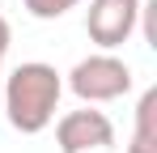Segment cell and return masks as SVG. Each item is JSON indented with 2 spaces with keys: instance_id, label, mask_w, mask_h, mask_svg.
<instances>
[{
  "instance_id": "obj_2",
  "label": "cell",
  "mask_w": 157,
  "mask_h": 153,
  "mask_svg": "<svg viewBox=\"0 0 157 153\" xmlns=\"http://www.w3.org/2000/svg\"><path fill=\"white\" fill-rule=\"evenodd\" d=\"M68 89L77 94L85 106H98V102H115L132 89V68L128 60L98 51V55H85L77 68L68 73Z\"/></svg>"
},
{
  "instance_id": "obj_6",
  "label": "cell",
  "mask_w": 157,
  "mask_h": 153,
  "mask_svg": "<svg viewBox=\"0 0 157 153\" xmlns=\"http://www.w3.org/2000/svg\"><path fill=\"white\" fill-rule=\"evenodd\" d=\"M26 4L30 17H38V22H55V17H64L68 9H77L81 0H21Z\"/></svg>"
},
{
  "instance_id": "obj_1",
  "label": "cell",
  "mask_w": 157,
  "mask_h": 153,
  "mask_svg": "<svg viewBox=\"0 0 157 153\" xmlns=\"http://www.w3.org/2000/svg\"><path fill=\"white\" fill-rule=\"evenodd\" d=\"M59 94H64V76L51 64L43 60L17 64L4 76V115L21 136H38L43 128H51L59 111Z\"/></svg>"
},
{
  "instance_id": "obj_3",
  "label": "cell",
  "mask_w": 157,
  "mask_h": 153,
  "mask_svg": "<svg viewBox=\"0 0 157 153\" xmlns=\"http://www.w3.org/2000/svg\"><path fill=\"white\" fill-rule=\"evenodd\" d=\"M140 9H144V0H89V9H85V34L102 51H115L136 34Z\"/></svg>"
},
{
  "instance_id": "obj_8",
  "label": "cell",
  "mask_w": 157,
  "mask_h": 153,
  "mask_svg": "<svg viewBox=\"0 0 157 153\" xmlns=\"http://www.w3.org/2000/svg\"><path fill=\"white\" fill-rule=\"evenodd\" d=\"M0 76H4V55H0Z\"/></svg>"
},
{
  "instance_id": "obj_4",
  "label": "cell",
  "mask_w": 157,
  "mask_h": 153,
  "mask_svg": "<svg viewBox=\"0 0 157 153\" xmlns=\"http://www.w3.org/2000/svg\"><path fill=\"white\" fill-rule=\"evenodd\" d=\"M55 145L59 153H102L115 145V124L106 119V111H94V106L68 111L55 124Z\"/></svg>"
},
{
  "instance_id": "obj_7",
  "label": "cell",
  "mask_w": 157,
  "mask_h": 153,
  "mask_svg": "<svg viewBox=\"0 0 157 153\" xmlns=\"http://www.w3.org/2000/svg\"><path fill=\"white\" fill-rule=\"evenodd\" d=\"M9 43H13V30H9V22H4V17H0V55H4V51H9Z\"/></svg>"
},
{
  "instance_id": "obj_5",
  "label": "cell",
  "mask_w": 157,
  "mask_h": 153,
  "mask_svg": "<svg viewBox=\"0 0 157 153\" xmlns=\"http://www.w3.org/2000/svg\"><path fill=\"white\" fill-rule=\"evenodd\" d=\"M123 153H157V89H144L136 102V128Z\"/></svg>"
}]
</instances>
